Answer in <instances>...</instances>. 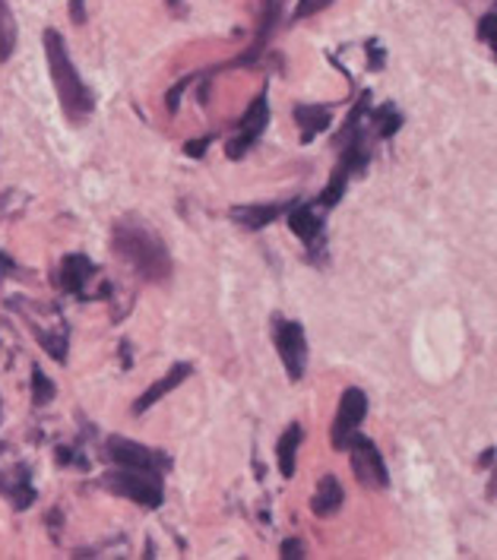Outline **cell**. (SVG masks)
<instances>
[{
	"label": "cell",
	"mask_w": 497,
	"mask_h": 560,
	"mask_svg": "<svg viewBox=\"0 0 497 560\" xmlns=\"http://www.w3.org/2000/svg\"><path fill=\"white\" fill-rule=\"evenodd\" d=\"M115 254L130 266L143 282H169L172 279V254L165 241L140 219H120L112 229Z\"/></svg>",
	"instance_id": "1"
},
{
	"label": "cell",
	"mask_w": 497,
	"mask_h": 560,
	"mask_svg": "<svg viewBox=\"0 0 497 560\" xmlns=\"http://www.w3.org/2000/svg\"><path fill=\"white\" fill-rule=\"evenodd\" d=\"M368 108H371V95L365 92L358 102H355V108H351L349 120H346V127H343V133H339V165H336V172L330 177V184H326V190H323L321 197H317V203L314 207L321 209H333L343 197H346V187H349V177L351 175H361L368 165H371V140H368Z\"/></svg>",
	"instance_id": "2"
},
{
	"label": "cell",
	"mask_w": 497,
	"mask_h": 560,
	"mask_svg": "<svg viewBox=\"0 0 497 560\" xmlns=\"http://www.w3.org/2000/svg\"><path fill=\"white\" fill-rule=\"evenodd\" d=\"M42 45H45V58H48V70H51V83H55V92H58L60 112L70 124H86L89 115L95 112V95L92 89L83 83L77 63L67 51V42L58 30H45L42 35Z\"/></svg>",
	"instance_id": "3"
},
{
	"label": "cell",
	"mask_w": 497,
	"mask_h": 560,
	"mask_svg": "<svg viewBox=\"0 0 497 560\" xmlns=\"http://www.w3.org/2000/svg\"><path fill=\"white\" fill-rule=\"evenodd\" d=\"M102 488H108L117 498L134 501L137 506H147V510H159L165 503V485H162V475L155 472L117 466V472L102 475Z\"/></svg>",
	"instance_id": "4"
},
{
	"label": "cell",
	"mask_w": 497,
	"mask_h": 560,
	"mask_svg": "<svg viewBox=\"0 0 497 560\" xmlns=\"http://www.w3.org/2000/svg\"><path fill=\"white\" fill-rule=\"evenodd\" d=\"M273 342H276V352L282 358V368H286L289 381L298 384L304 377V368H308V336H304V326L298 324V320L273 317Z\"/></svg>",
	"instance_id": "5"
},
{
	"label": "cell",
	"mask_w": 497,
	"mask_h": 560,
	"mask_svg": "<svg viewBox=\"0 0 497 560\" xmlns=\"http://www.w3.org/2000/svg\"><path fill=\"white\" fill-rule=\"evenodd\" d=\"M105 456L124 466V469H140V472H155L165 475L172 469V456L162 453V450H149L143 443L127 441V438H108L105 443Z\"/></svg>",
	"instance_id": "6"
},
{
	"label": "cell",
	"mask_w": 497,
	"mask_h": 560,
	"mask_svg": "<svg viewBox=\"0 0 497 560\" xmlns=\"http://www.w3.org/2000/svg\"><path fill=\"white\" fill-rule=\"evenodd\" d=\"M343 453H349L351 472H355V478H358L365 488H381L383 491V488L390 485V472H386V463H383L378 443L368 441L361 431L351 434Z\"/></svg>",
	"instance_id": "7"
},
{
	"label": "cell",
	"mask_w": 497,
	"mask_h": 560,
	"mask_svg": "<svg viewBox=\"0 0 497 560\" xmlns=\"http://www.w3.org/2000/svg\"><path fill=\"white\" fill-rule=\"evenodd\" d=\"M266 127H269V98H266V92H261V95L251 102V108L244 112V118L238 120V133L229 140L226 155H229L232 162L244 159L251 149L261 143V137L266 133Z\"/></svg>",
	"instance_id": "8"
},
{
	"label": "cell",
	"mask_w": 497,
	"mask_h": 560,
	"mask_svg": "<svg viewBox=\"0 0 497 560\" xmlns=\"http://www.w3.org/2000/svg\"><path fill=\"white\" fill-rule=\"evenodd\" d=\"M365 415H368V396H365V389L349 386V389L339 396V412H336V421H333V428H330V443H333V450H339V453L346 450V443H349L351 434H358Z\"/></svg>",
	"instance_id": "9"
},
{
	"label": "cell",
	"mask_w": 497,
	"mask_h": 560,
	"mask_svg": "<svg viewBox=\"0 0 497 560\" xmlns=\"http://www.w3.org/2000/svg\"><path fill=\"white\" fill-rule=\"evenodd\" d=\"M289 232L301 237L311 250H317V241L323 244V219L317 215L314 203H292L289 207Z\"/></svg>",
	"instance_id": "10"
},
{
	"label": "cell",
	"mask_w": 497,
	"mask_h": 560,
	"mask_svg": "<svg viewBox=\"0 0 497 560\" xmlns=\"http://www.w3.org/2000/svg\"><path fill=\"white\" fill-rule=\"evenodd\" d=\"M190 374H194V364H187V361H177V364H172V368H169V374H165L162 381H155V384L149 386L147 393H143V396L134 402V415L149 412V409H152V406H155L162 396H169L172 389H177V386L184 384Z\"/></svg>",
	"instance_id": "11"
},
{
	"label": "cell",
	"mask_w": 497,
	"mask_h": 560,
	"mask_svg": "<svg viewBox=\"0 0 497 560\" xmlns=\"http://www.w3.org/2000/svg\"><path fill=\"white\" fill-rule=\"evenodd\" d=\"M95 276V264L86 254H67L60 264V289L67 295L86 298V282Z\"/></svg>",
	"instance_id": "12"
},
{
	"label": "cell",
	"mask_w": 497,
	"mask_h": 560,
	"mask_svg": "<svg viewBox=\"0 0 497 560\" xmlns=\"http://www.w3.org/2000/svg\"><path fill=\"white\" fill-rule=\"evenodd\" d=\"M292 203H244V207H232L229 215H232L234 225H241L244 232H261L269 222H276Z\"/></svg>",
	"instance_id": "13"
},
{
	"label": "cell",
	"mask_w": 497,
	"mask_h": 560,
	"mask_svg": "<svg viewBox=\"0 0 497 560\" xmlns=\"http://www.w3.org/2000/svg\"><path fill=\"white\" fill-rule=\"evenodd\" d=\"M292 118L301 127V143H314L333 124V112H330V105H294Z\"/></svg>",
	"instance_id": "14"
},
{
	"label": "cell",
	"mask_w": 497,
	"mask_h": 560,
	"mask_svg": "<svg viewBox=\"0 0 497 560\" xmlns=\"http://www.w3.org/2000/svg\"><path fill=\"white\" fill-rule=\"evenodd\" d=\"M343 503H346V491H343L339 478H336V475H323L317 491H314V498H311L314 516L330 520V516H336V513L343 510Z\"/></svg>",
	"instance_id": "15"
},
{
	"label": "cell",
	"mask_w": 497,
	"mask_h": 560,
	"mask_svg": "<svg viewBox=\"0 0 497 560\" xmlns=\"http://www.w3.org/2000/svg\"><path fill=\"white\" fill-rule=\"evenodd\" d=\"M304 441V428L294 421L282 431V438L276 443V463H279V472L282 478H292L294 475V463H298V446Z\"/></svg>",
	"instance_id": "16"
},
{
	"label": "cell",
	"mask_w": 497,
	"mask_h": 560,
	"mask_svg": "<svg viewBox=\"0 0 497 560\" xmlns=\"http://www.w3.org/2000/svg\"><path fill=\"white\" fill-rule=\"evenodd\" d=\"M365 120H368V130H374V137H381V140H390L403 127V115L396 112L393 102L378 105V108H368V118Z\"/></svg>",
	"instance_id": "17"
},
{
	"label": "cell",
	"mask_w": 497,
	"mask_h": 560,
	"mask_svg": "<svg viewBox=\"0 0 497 560\" xmlns=\"http://www.w3.org/2000/svg\"><path fill=\"white\" fill-rule=\"evenodd\" d=\"M16 42H20L16 16H13L10 3H7V0H0V63H7V60L13 58Z\"/></svg>",
	"instance_id": "18"
},
{
	"label": "cell",
	"mask_w": 497,
	"mask_h": 560,
	"mask_svg": "<svg viewBox=\"0 0 497 560\" xmlns=\"http://www.w3.org/2000/svg\"><path fill=\"white\" fill-rule=\"evenodd\" d=\"M10 501H13V510H30L35 498H38V491H35V485H32L30 469L26 466H16V472H13V481H10V494H7Z\"/></svg>",
	"instance_id": "19"
},
{
	"label": "cell",
	"mask_w": 497,
	"mask_h": 560,
	"mask_svg": "<svg viewBox=\"0 0 497 560\" xmlns=\"http://www.w3.org/2000/svg\"><path fill=\"white\" fill-rule=\"evenodd\" d=\"M55 396H58V389H55V384H51V377L35 364V368H32V402L42 409V406L55 402Z\"/></svg>",
	"instance_id": "20"
},
{
	"label": "cell",
	"mask_w": 497,
	"mask_h": 560,
	"mask_svg": "<svg viewBox=\"0 0 497 560\" xmlns=\"http://www.w3.org/2000/svg\"><path fill=\"white\" fill-rule=\"evenodd\" d=\"M333 3H336V0H298L292 20L294 23H304V20L317 16V13H323V10H326V7H333Z\"/></svg>",
	"instance_id": "21"
},
{
	"label": "cell",
	"mask_w": 497,
	"mask_h": 560,
	"mask_svg": "<svg viewBox=\"0 0 497 560\" xmlns=\"http://www.w3.org/2000/svg\"><path fill=\"white\" fill-rule=\"evenodd\" d=\"M279 558L301 560L304 558V545H301L298 538H286V541H282V548H279Z\"/></svg>",
	"instance_id": "22"
},
{
	"label": "cell",
	"mask_w": 497,
	"mask_h": 560,
	"mask_svg": "<svg viewBox=\"0 0 497 560\" xmlns=\"http://www.w3.org/2000/svg\"><path fill=\"white\" fill-rule=\"evenodd\" d=\"M495 13H485L482 16V26H478V38L485 42V45H495Z\"/></svg>",
	"instance_id": "23"
},
{
	"label": "cell",
	"mask_w": 497,
	"mask_h": 560,
	"mask_svg": "<svg viewBox=\"0 0 497 560\" xmlns=\"http://www.w3.org/2000/svg\"><path fill=\"white\" fill-rule=\"evenodd\" d=\"M212 143V137H200V140H190V143H184V155L187 159H204L206 147Z\"/></svg>",
	"instance_id": "24"
},
{
	"label": "cell",
	"mask_w": 497,
	"mask_h": 560,
	"mask_svg": "<svg viewBox=\"0 0 497 560\" xmlns=\"http://www.w3.org/2000/svg\"><path fill=\"white\" fill-rule=\"evenodd\" d=\"M368 67H371V70H381L383 67L381 42H368Z\"/></svg>",
	"instance_id": "25"
},
{
	"label": "cell",
	"mask_w": 497,
	"mask_h": 560,
	"mask_svg": "<svg viewBox=\"0 0 497 560\" xmlns=\"http://www.w3.org/2000/svg\"><path fill=\"white\" fill-rule=\"evenodd\" d=\"M73 23H77V26L86 23V0H73Z\"/></svg>",
	"instance_id": "26"
},
{
	"label": "cell",
	"mask_w": 497,
	"mask_h": 560,
	"mask_svg": "<svg viewBox=\"0 0 497 560\" xmlns=\"http://www.w3.org/2000/svg\"><path fill=\"white\" fill-rule=\"evenodd\" d=\"M169 3H172V7H175V3H177V0H169Z\"/></svg>",
	"instance_id": "27"
}]
</instances>
